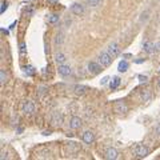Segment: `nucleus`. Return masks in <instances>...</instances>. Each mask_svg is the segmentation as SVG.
Masks as SVG:
<instances>
[{
    "label": "nucleus",
    "instance_id": "obj_1",
    "mask_svg": "<svg viewBox=\"0 0 160 160\" xmlns=\"http://www.w3.org/2000/svg\"><path fill=\"white\" fill-rule=\"evenodd\" d=\"M98 59H99V64L102 67H109L111 65V63H112V56L108 53V51L102 52Z\"/></svg>",
    "mask_w": 160,
    "mask_h": 160
},
{
    "label": "nucleus",
    "instance_id": "obj_2",
    "mask_svg": "<svg viewBox=\"0 0 160 160\" xmlns=\"http://www.w3.org/2000/svg\"><path fill=\"white\" fill-rule=\"evenodd\" d=\"M103 67L99 64V63H95V62H89L88 63V72L92 73V75H98V73H100V71H102Z\"/></svg>",
    "mask_w": 160,
    "mask_h": 160
},
{
    "label": "nucleus",
    "instance_id": "obj_3",
    "mask_svg": "<svg viewBox=\"0 0 160 160\" xmlns=\"http://www.w3.org/2000/svg\"><path fill=\"white\" fill-rule=\"evenodd\" d=\"M135 153L139 156V158H145V156H148V148H147L145 145H143V144H139V145H136L135 147Z\"/></svg>",
    "mask_w": 160,
    "mask_h": 160
},
{
    "label": "nucleus",
    "instance_id": "obj_4",
    "mask_svg": "<svg viewBox=\"0 0 160 160\" xmlns=\"http://www.w3.org/2000/svg\"><path fill=\"white\" fill-rule=\"evenodd\" d=\"M108 53L112 56V58H116V56L120 55V47L118 43H111L108 47Z\"/></svg>",
    "mask_w": 160,
    "mask_h": 160
},
{
    "label": "nucleus",
    "instance_id": "obj_5",
    "mask_svg": "<svg viewBox=\"0 0 160 160\" xmlns=\"http://www.w3.org/2000/svg\"><path fill=\"white\" fill-rule=\"evenodd\" d=\"M115 111L118 113H125L128 111V107L125 105V103L123 102V100H118V102L115 103Z\"/></svg>",
    "mask_w": 160,
    "mask_h": 160
},
{
    "label": "nucleus",
    "instance_id": "obj_6",
    "mask_svg": "<svg viewBox=\"0 0 160 160\" xmlns=\"http://www.w3.org/2000/svg\"><path fill=\"white\" fill-rule=\"evenodd\" d=\"M58 72H59V75H62V76H69L72 73V69H71V67H69V65L59 64Z\"/></svg>",
    "mask_w": 160,
    "mask_h": 160
},
{
    "label": "nucleus",
    "instance_id": "obj_7",
    "mask_svg": "<svg viewBox=\"0 0 160 160\" xmlns=\"http://www.w3.org/2000/svg\"><path fill=\"white\" fill-rule=\"evenodd\" d=\"M23 112L28 113V115L33 113V112H35V104H33L32 102H29V100L24 102V104H23Z\"/></svg>",
    "mask_w": 160,
    "mask_h": 160
},
{
    "label": "nucleus",
    "instance_id": "obj_8",
    "mask_svg": "<svg viewBox=\"0 0 160 160\" xmlns=\"http://www.w3.org/2000/svg\"><path fill=\"white\" fill-rule=\"evenodd\" d=\"M82 127V119L78 118V116H72L71 120H69V128L71 129H78Z\"/></svg>",
    "mask_w": 160,
    "mask_h": 160
},
{
    "label": "nucleus",
    "instance_id": "obj_9",
    "mask_svg": "<svg viewBox=\"0 0 160 160\" xmlns=\"http://www.w3.org/2000/svg\"><path fill=\"white\" fill-rule=\"evenodd\" d=\"M71 12L73 15H82L84 12V7L80 4V3H73L71 5Z\"/></svg>",
    "mask_w": 160,
    "mask_h": 160
},
{
    "label": "nucleus",
    "instance_id": "obj_10",
    "mask_svg": "<svg viewBox=\"0 0 160 160\" xmlns=\"http://www.w3.org/2000/svg\"><path fill=\"white\" fill-rule=\"evenodd\" d=\"M82 139L84 143H87V144H91V143H93V140H95V135H93L91 131H85L83 133Z\"/></svg>",
    "mask_w": 160,
    "mask_h": 160
},
{
    "label": "nucleus",
    "instance_id": "obj_11",
    "mask_svg": "<svg viewBox=\"0 0 160 160\" xmlns=\"http://www.w3.org/2000/svg\"><path fill=\"white\" fill-rule=\"evenodd\" d=\"M118 155H119L118 151L115 148H112V147L105 151V159H108V160H116L118 159Z\"/></svg>",
    "mask_w": 160,
    "mask_h": 160
},
{
    "label": "nucleus",
    "instance_id": "obj_12",
    "mask_svg": "<svg viewBox=\"0 0 160 160\" xmlns=\"http://www.w3.org/2000/svg\"><path fill=\"white\" fill-rule=\"evenodd\" d=\"M63 122V115L60 112H55L52 115V124L53 125H60Z\"/></svg>",
    "mask_w": 160,
    "mask_h": 160
},
{
    "label": "nucleus",
    "instance_id": "obj_13",
    "mask_svg": "<svg viewBox=\"0 0 160 160\" xmlns=\"http://www.w3.org/2000/svg\"><path fill=\"white\" fill-rule=\"evenodd\" d=\"M144 51L145 52H148V53H153L155 52V49H156V47H155V43H149V42H147L144 43Z\"/></svg>",
    "mask_w": 160,
    "mask_h": 160
},
{
    "label": "nucleus",
    "instance_id": "obj_14",
    "mask_svg": "<svg viewBox=\"0 0 160 160\" xmlns=\"http://www.w3.org/2000/svg\"><path fill=\"white\" fill-rule=\"evenodd\" d=\"M128 62L127 60H122V62L119 63V67H118V69H119V72H127V69H128Z\"/></svg>",
    "mask_w": 160,
    "mask_h": 160
},
{
    "label": "nucleus",
    "instance_id": "obj_15",
    "mask_svg": "<svg viewBox=\"0 0 160 160\" xmlns=\"http://www.w3.org/2000/svg\"><path fill=\"white\" fill-rule=\"evenodd\" d=\"M75 93H78V95H84L85 93V91H87V87H84V85H75Z\"/></svg>",
    "mask_w": 160,
    "mask_h": 160
},
{
    "label": "nucleus",
    "instance_id": "obj_16",
    "mask_svg": "<svg viewBox=\"0 0 160 160\" xmlns=\"http://www.w3.org/2000/svg\"><path fill=\"white\" fill-rule=\"evenodd\" d=\"M55 60H56V63H58V64H64L67 59H65L64 53H58V55L55 56Z\"/></svg>",
    "mask_w": 160,
    "mask_h": 160
},
{
    "label": "nucleus",
    "instance_id": "obj_17",
    "mask_svg": "<svg viewBox=\"0 0 160 160\" xmlns=\"http://www.w3.org/2000/svg\"><path fill=\"white\" fill-rule=\"evenodd\" d=\"M119 85H120V79H119V78H113L112 82L109 83V87H111L112 89H116Z\"/></svg>",
    "mask_w": 160,
    "mask_h": 160
},
{
    "label": "nucleus",
    "instance_id": "obj_18",
    "mask_svg": "<svg viewBox=\"0 0 160 160\" xmlns=\"http://www.w3.org/2000/svg\"><path fill=\"white\" fill-rule=\"evenodd\" d=\"M149 98H151V92H149V91L142 92V100H143V102H148Z\"/></svg>",
    "mask_w": 160,
    "mask_h": 160
},
{
    "label": "nucleus",
    "instance_id": "obj_19",
    "mask_svg": "<svg viewBox=\"0 0 160 160\" xmlns=\"http://www.w3.org/2000/svg\"><path fill=\"white\" fill-rule=\"evenodd\" d=\"M59 22V16L58 15H51L48 18V23H51V24H55V23Z\"/></svg>",
    "mask_w": 160,
    "mask_h": 160
},
{
    "label": "nucleus",
    "instance_id": "obj_20",
    "mask_svg": "<svg viewBox=\"0 0 160 160\" xmlns=\"http://www.w3.org/2000/svg\"><path fill=\"white\" fill-rule=\"evenodd\" d=\"M5 82H7V75H5V71H4V69H2V71H0V83H2V84H4Z\"/></svg>",
    "mask_w": 160,
    "mask_h": 160
},
{
    "label": "nucleus",
    "instance_id": "obj_21",
    "mask_svg": "<svg viewBox=\"0 0 160 160\" xmlns=\"http://www.w3.org/2000/svg\"><path fill=\"white\" fill-rule=\"evenodd\" d=\"M100 2H102V0H87V4L91 7H98Z\"/></svg>",
    "mask_w": 160,
    "mask_h": 160
},
{
    "label": "nucleus",
    "instance_id": "obj_22",
    "mask_svg": "<svg viewBox=\"0 0 160 160\" xmlns=\"http://www.w3.org/2000/svg\"><path fill=\"white\" fill-rule=\"evenodd\" d=\"M7 8H8V4H7L5 2H2V9H0V12H2V13H4Z\"/></svg>",
    "mask_w": 160,
    "mask_h": 160
},
{
    "label": "nucleus",
    "instance_id": "obj_23",
    "mask_svg": "<svg viewBox=\"0 0 160 160\" xmlns=\"http://www.w3.org/2000/svg\"><path fill=\"white\" fill-rule=\"evenodd\" d=\"M24 69H25V73H28L29 76H31V75H33V71H32L33 68H32V67H25Z\"/></svg>",
    "mask_w": 160,
    "mask_h": 160
},
{
    "label": "nucleus",
    "instance_id": "obj_24",
    "mask_svg": "<svg viewBox=\"0 0 160 160\" xmlns=\"http://www.w3.org/2000/svg\"><path fill=\"white\" fill-rule=\"evenodd\" d=\"M108 80H109V78H107V76H105V78H103V80L100 83H102V85H104V84H107V83H108Z\"/></svg>",
    "mask_w": 160,
    "mask_h": 160
},
{
    "label": "nucleus",
    "instance_id": "obj_25",
    "mask_svg": "<svg viewBox=\"0 0 160 160\" xmlns=\"http://www.w3.org/2000/svg\"><path fill=\"white\" fill-rule=\"evenodd\" d=\"M156 133H158V135H160V123L158 124V127H156Z\"/></svg>",
    "mask_w": 160,
    "mask_h": 160
},
{
    "label": "nucleus",
    "instance_id": "obj_26",
    "mask_svg": "<svg viewBox=\"0 0 160 160\" xmlns=\"http://www.w3.org/2000/svg\"><path fill=\"white\" fill-rule=\"evenodd\" d=\"M24 44H23V43H22V44H20V52H24Z\"/></svg>",
    "mask_w": 160,
    "mask_h": 160
},
{
    "label": "nucleus",
    "instance_id": "obj_27",
    "mask_svg": "<svg viewBox=\"0 0 160 160\" xmlns=\"http://www.w3.org/2000/svg\"><path fill=\"white\" fill-rule=\"evenodd\" d=\"M139 79H140V82H145V80H147L145 76H139Z\"/></svg>",
    "mask_w": 160,
    "mask_h": 160
},
{
    "label": "nucleus",
    "instance_id": "obj_28",
    "mask_svg": "<svg viewBox=\"0 0 160 160\" xmlns=\"http://www.w3.org/2000/svg\"><path fill=\"white\" fill-rule=\"evenodd\" d=\"M144 60H145V59H138V60H136V63H138V64H139V63H143V62H144Z\"/></svg>",
    "mask_w": 160,
    "mask_h": 160
},
{
    "label": "nucleus",
    "instance_id": "obj_29",
    "mask_svg": "<svg viewBox=\"0 0 160 160\" xmlns=\"http://www.w3.org/2000/svg\"><path fill=\"white\" fill-rule=\"evenodd\" d=\"M158 85H159V88H160V79H159V82H158Z\"/></svg>",
    "mask_w": 160,
    "mask_h": 160
}]
</instances>
